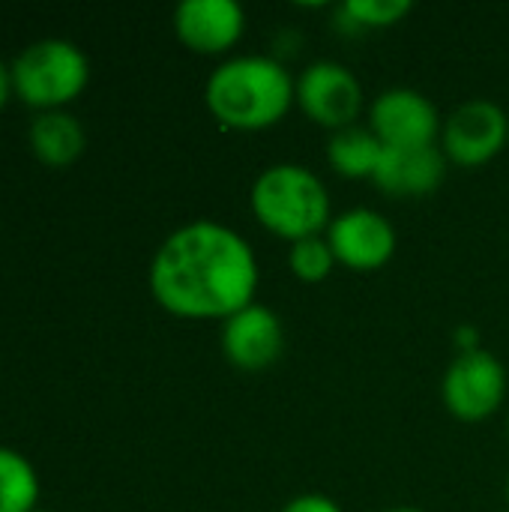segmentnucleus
Here are the masks:
<instances>
[{"instance_id":"f257e3e1","label":"nucleus","mask_w":509,"mask_h":512,"mask_svg":"<svg viewBox=\"0 0 509 512\" xmlns=\"http://www.w3.org/2000/svg\"><path fill=\"white\" fill-rule=\"evenodd\" d=\"M258 279L249 240L213 219L171 231L147 270L153 300L183 321H228L255 303Z\"/></svg>"},{"instance_id":"7ed1b4c3","label":"nucleus","mask_w":509,"mask_h":512,"mask_svg":"<svg viewBox=\"0 0 509 512\" xmlns=\"http://www.w3.org/2000/svg\"><path fill=\"white\" fill-rule=\"evenodd\" d=\"M249 207L264 231L288 243L318 237L333 222L324 180L300 162L267 165L249 189Z\"/></svg>"},{"instance_id":"2eb2a0df","label":"nucleus","mask_w":509,"mask_h":512,"mask_svg":"<svg viewBox=\"0 0 509 512\" xmlns=\"http://www.w3.org/2000/svg\"><path fill=\"white\" fill-rule=\"evenodd\" d=\"M39 492V474L30 459L12 447H0V512H33Z\"/></svg>"},{"instance_id":"393cba45","label":"nucleus","mask_w":509,"mask_h":512,"mask_svg":"<svg viewBox=\"0 0 509 512\" xmlns=\"http://www.w3.org/2000/svg\"><path fill=\"white\" fill-rule=\"evenodd\" d=\"M507 147H509V144H507Z\"/></svg>"},{"instance_id":"f8f14e48","label":"nucleus","mask_w":509,"mask_h":512,"mask_svg":"<svg viewBox=\"0 0 509 512\" xmlns=\"http://www.w3.org/2000/svg\"><path fill=\"white\" fill-rule=\"evenodd\" d=\"M447 156L441 147H414V150H390L384 147L381 165L372 183L390 198H426L447 177Z\"/></svg>"},{"instance_id":"1a4fd4ad","label":"nucleus","mask_w":509,"mask_h":512,"mask_svg":"<svg viewBox=\"0 0 509 512\" xmlns=\"http://www.w3.org/2000/svg\"><path fill=\"white\" fill-rule=\"evenodd\" d=\"M324 237L336 255V264L354 273H375L387 267L399 243L393 222L372 207H351L336 213Z\"/></svg>"},{"instance_id":"4468645a","label":"nucleus","mask_w":509,"mask_h":512,"mask_svg":"<svg viewBox=\"0 0 509 512\" xmlns=\"http://www.w3.org/2000/svg\"><path fill=\"white\" fill-rule=\"evenodd\" d=\"M384 156V144L369 126H348L330 132L327 141V165L345 180H372Z\"/></svg>"},{"instance_id":"9d476101","label":"nucleus","mask_w":509,"mask_h":512,"mask_svg":"<svg viewBox=\"0 0 509 512\" xmlns=\"http://www.w3.org/2000/svg\"><path fill=\"white\" fill-rule=\"evenodd\" d=\"M225 360L240 372H264L279 363L285 351V327L270 306L252 303L222 321L219 336Z\"/></svg>"},{"instance_id":"4be33fe9","label":"nucleus","mask_w":509,"mask_h":512,"mask_svg":"<svg viewBox=\"0 0 509 512\" xmlns=\"http://www.w3.org/2000/svg\"><path fill=\"white\" fill-rule=\"evenodd\" d=\"M504 495H507V504H509V474H507V486H504Z\"/></svg>"},{"instance_id":"6ab92c4d","label":"nucleus","mask_w":509,"mask_h":512,"mask_svg":"<svg viewBox=\"0 0 509 512\" xmlns=\"http://www.w3.org/2000/svg\"><path fill=\"white\" fill-rule=\"evenodd\" d=\"M453 345H456V354H471V351H480L483 342H480V330L465 324L453 333Z\"/></svg>"},{"instance_id":"b1692460","label":"nucleus","mask_w":509,"mask_h":512,"mask_svg":"<svg viewBox=\"0 0 509 512\" xmlns=\"http://www.w3.org/2000/svg\"><path fill=\"white\" fill-rule=\"evenodd\" d=\"M33 512H48V510H39V507H36V510H33Z\"/></svg>"},{"instance_id":"9b49d317","label":"nucleus","mask_w":509,"mask_h":512,"mask_svg":"<svg viewBox=\"0 0 509 512\" xmlns=\"http://www.w3.org/2000/svg\"><path fill=\"white\" fill-rule=\"evenodd\" d=\"M177 39L204 57L228 54L246 33V12L234 0H183L174 9Z\"/></svg>"},{"instance_id":"423d86ee","label":"nucleus","mask_w":509,"mask_h":512,"mask_svg":"<svg viewBox=\"0 0 509 512\" xmlns=\"http://www.w3.org/2000/svg\"><path fill=\"white\" fill-rule=\"evenodd\" d=\"M444 408L462 423H483L504 408L507 399V369L504 363L480 348L471 354H456L441 381Z\"/></svg>"},{"instance_id":"39448f33","label":"nucleus","mask_w":509,"mask_h":512,"mask_svg":"<svg viewBox=\"0 0 509 512\" xmlns=\"http://www.w3.org/2000/svg\"><path fill=\"white\" fill-rule=\"evenodd\" d=\"M509 144V114L492 99H465L441 123L438 147L459 168H483Z\"/></svg>"},{"instance_id":"6e6552de","label":"nucleus","mask_w":509,"mask_h":512,"mask_svg":"<svg viewBox=\"0 0 509 512\" xmlns=\"http://www.w3.org/2000/svg\"><path fill=\"white\" fill-rule=\"evenodd\" d=\"M369 129L390 150L435 147L441 138V111L435 102L414 87H390L369 105Z\"/></svg>"},{"instance_id":"aec40b11","label":"nucleus","mask_w":509,"mask_h":512,"mask_svg":"<svg viewBox=\"0 0 509 512\" xmlns=\"http://www.w3.org/2000/svg\"><path fill=\"white\" fill-rule=\"evenodd\" d=\"M9 96H12V72H9V66L0 60V108L6 105Z\"/></svg>"},{"instance_id":"f03ea898","label":"nucleus","mask_w":509,"mask_h":512,"mask_svg":"<svg viewBox=\"0 0 509 512\" xmlns=\"http://www.w3.org/2000/svg\"><path fill=\"white\" fill-rule=\"evenodd\" d=\"M204 102L222 129L264 132L288 117L297 93L282 60L270 54H237L210 72Z\"/></svg>"},{"instance_id":"dca6fc26","label":"nucleus","mask_w":509,"mask_h":512,"mask_svg":"<svg viewBox=\"0 0 509 512\" xmlns=\"http://www.w3.org/2000/svg\"><path fill=\"white\" fill-rule=\"evenodd\" d=\"M411 12L408 0H345L336 9V27L345 33L384 30L399 24Z\"/></svg>"},{"instance_id":"a211bd4d","label":"nucleus","mask_w":509,"mask_h":512,"mask_svg":"<svg viewBox=\"0 0 509 512\" xmlns=\"http://www.w3.org/2000/svg\"><path fill=\"white\" fill-rule=\"evenodd\" d=\"M282 512H345L330 495H321V492H306V495H297L291 498Z\"/></svg>"},{"instance_id":"ddd939ff","label":"nucleus","mask_w":509,"mask_h":512,"mask_svg":"<svg viewBox=\"0 0 509 512\" xmlns=\"http://www.w3.org/2000/svg\"><path fill=\"white\" fill-rule=\"evenodd\" d=\"M27 144L30 153L48 165V168H66L72 165L84 147H87V132L81 126V120L75 114H69L66 108L57 111H39L27 129Z\"/></svg>"},{"instance_id":"412c9836","label":"nucleus","mask_w":509,"mask_h":512,"mask_svg":"<svg viewBox=\"0 0 509 512\" xmlns=\"http://www.w3.org/2000/svg\"><path fill=\"white\" fill-rule=\"evenodd\" d=\"M387 512H423V510H414V507H393V510Z\"/></svg>"},{"instance_id":"0eeeda50","label":"nucleus","mask_w":509,"mask_h":512,"mask_svg":"<svg viewBox=\"0 0 509 512\" xmlns=\"http://www.w3.org/2000/svg\"><path fill=\"white\" fill-rule=\"evenodd\" d=\"M297 108L321 129L339 132L363 114V84L357 72L339 60H315L294 78Z\"/></svg>"},{"instance_id":"20e7f679","label":"nucleus","mask_w":509,"mask_h":512,"mask_svg":"<svg viewBox=\"0 0 509 512\" xmlns=\"http://www.w3.org/2000/svg\"><path fill=\"white\" fill-rule=\"evenodd\" d=\"M12 90L21 102L39 111H57L81 96L90 81L87 54L60 36L24 45L9 63Z\"/></svg>"},{"instance_id":"5701e85b","label":"nucleus","mask_w":509,"mask_h":512,"mask_svg":"<svg viewBox=\"0 0 509 512\" xmlns=\"http://www.w3.org/2000/svg\"><path fill=\"white\" fill-rule=\"evenodd\" d=\"M507 438H509V414H507Z\"/></svg>"},{"instance_id":"f3484780","label":"nucleus","mask_w":509,"mask_h":512,"mask_svg":"<svg viewBox=\"0 0 509 512\" xmlns=\"http://www.w3.org/2000/svg\"><path fill=\"white\" fill-rule=\"evenodd\" d=\"M288 270L300 279V282H324L333 270H336V255L327 243L324 234L318 237H306L297 243H288Z\"/></svg>"}]
</instances>
